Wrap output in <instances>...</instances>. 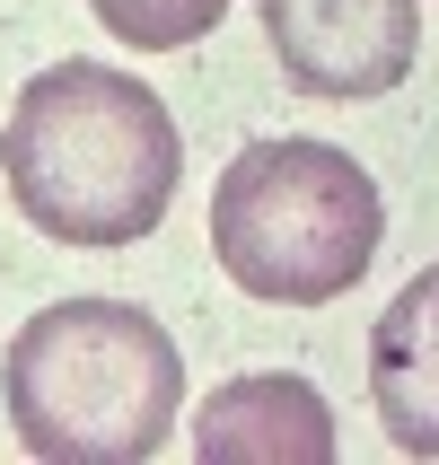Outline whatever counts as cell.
<instances>
[{
	"instance_id": "obj_1",
	"label": "cell",
	"mask_w": 439,
	"mask_h": 465,
	"mask_svg": "<svg viewBox=\"0 0 439 465\" xmlns=\"http://www.w3.org/2000/svg\"><path fill=\"white\" fill-rule=\"evenodd\" d=\"M9 203L62 246H141L185 176L176 114L115 62H53L0 124Z\"/></svg>"
},
{
	"instance_id": "obj_2",
	"label": "cell",
	"mask_w": 439,
	"mask_h": 465,
	"mask_svg": "<svg viewBox=\"0 0 439 465\" xmlns=\"http://www.w3.org/2000/svg\"><path fill=\"white\" fill-rule=\"evenodd\" d=\"M9 430L45 465H141L167 448L185 404V351L132 299H53L18 325L9 361Z\"/></svg>"
},
{
	"instance_id": "obj_3",
	"label": "cell",
	"mask_w": 439,
	"mask_h": 465,
	"mask_svg": "<svg viewBox=\"0 0 439 465\" xmlns=\"http://www.w3.org/2000/svg\"><path fill=\"white\" fill-rule=\"evenodd\" d=\"M387 237V203L352 150L282 132L246 141L211 184V255L246 299L273 308H325L369 272Z\"/></svg>"
},
{
	"instance_id": "obj_4",
	"label": "cell",
	"mask_w": 439,
	"mask_h": 465,
	"mask_svg": "<svg viewBox=\"0 0 439 465\" xmlns=\"http://www.w3.org/2000/svg\"><path fill=\"white\" fill-rule=\"evenodd\" d=\"M264 35L299 97H387L414 79L422 0H264Z\"/></svg>"
},
{
	"instance_id": "obj_5",
	"label": "cell",
	"mask_w": 439,
	"mask_h": 465,
	"mask_svg": "<svg viewBox=\"0 0 439 465\" xmlns=\"http://www.w3.org/2000/svg\"><path fill=\"white\" fill-rule=\"evenodd\" d=\"M194 448H203V465H325L334 457V413L308 378L255 369V378H229V387L203 395Z\"/></svg>"
},
{
	"instance_id": "obj_6",
	"label": "cell",
	"mask_w": 439,
	"mask_h": 465,
	"mask_svg": "<svg viewBox=\"0 0 439 465\" xmlns=\"http://www.w3.org/2000/svg\"><path fill=\"white\" fill-rule=\"evenodd\" d=\"M369 395L378 421L404 457H439V342H431V272L387 299L378 334H369Z\"/></svg>"
},
{
	"instance_id": "obj_7",
	"label": "cell",
	"mask_w": 439,
	"mask_h": 465,
	"mask_svg": "<svg viewBox=\"0 0 439 465\" xmlns=\"http://www.w3.org/2000/svg\"><path fill=\"white\" fill-rule=\"evenodd\" d=\"M105 35H124L141 53H185L229 18V0H88Z\"/></svg>"
},
{
	"instance_id": "obj_8",
	"label": "cell",
	"mask_w": 439,
	"mask_h": 465,
	"mask_svg": "<svg viewBox=\"0 0 439 465\" xmlns=\"http://www.w3.org/2000/svg\"><path fill=\"white\" fill-rule=\"evenodd\" d=\"M431 342H439V263H431Z\"/></svg>"
}]
</instances>
